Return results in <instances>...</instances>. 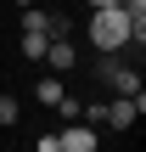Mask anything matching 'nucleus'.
<instances>
[{"instance_id":"nucleus-10","label":"nucleus","mask_w":146,"mask_h":152,"mask_svg":"<svg viewBox=\"0 0 146 152\" xmlns=\"http://www.w3.org/2000/svg\"><path fill=\"white\" fill-rule=\"evenodd\" d=\"M17 113H23L17 96H0V124H17Z\"/></svg>"},{"instance_id":"nucleus-2","label":"nucleus","mask_w":146,"mask_h":152,"mask_svg":"<svg viewBox=\"0 0 146 152\" xmlns=\"http://www.w3.org/2000/svg\"><path fill=\"white\" fill-rule=\"evenodd\" d=\"M141 113H146V90H141V96H118V102H107V107H101V118H107L113 130H129Z\"/></svg>"},{"instance_id":"nucleus-6","label":"nucleus","mask_w":146,"mask_h":152,"mask_svg":"<svg viewBox=\"0 0 146 152\" xmlns=\"http://www.w3.org/2000/svg\"><path fill=\"white\" fill-rule=\"evenodd\" d=\"M73 34V17H62V11H45V39H68Z\"/></svg>"},{"instance_id":"nucleus-5","label":"nucleus","mask_w":146,"mask_h":152,"mask_svg":"<svg viewBox=\"0 0 146 152\" xmlns=\"http://www.w3.org/2000/svg\"><path fill=\"white\" fill-rule=\"evenodd\" d=\"M45 62H51L56 73H68V68H73V39H51V45H45Z\"/></svg>"},{"instance_id":"nucleus-1","label":"nucleus","mask_w":146,"mask_h":152,"mask_svg":"<svg viewBox=\"0 0 146 152\" xmlns=\"http://www.w3.org/2000/svg\"><path fill=\"white\" fill-rule=\"evenodd\" d=\"M90 45L96 51H124L129 45V11L124 6H90Z\"/></svg>"},{"instance_id":"nucleus-11","label":"nucleus","mask_w":146,"mask_h":152,"mask_svg":"<svg viewBox=\"0 0 146 152\" xmlns=\"http://www.w3.org/2000/svg\"><path fill=\"white\" fill-rule=\"evenodd\" d=\"M34 152H62V141H56V135H39V141H34Z\"/></svg>"},{"instance_id":"nucleus-4","label":"nucleus","mask_w":146,"mask_h":152,"mask_svg":"<svg viewBox=\"0 0 146 152\" xmlns=\"http://www.w3.org/2000/svg\"><path fill=\"white\" fill-rule=\"evenodd\" d=\"M101 79H107L118 96H141V73H135V68H124V62H101Z\"/></svg>"},{"instance_id":"nucleus-8","label":"nucleus","mask_w":146,"mask_h":152,"mask_svg":"<svg viewBox=\"0 0 146 152\" xmlns=\"http://www.w3.org/2000/svg\"><path fill=\"white\" fill-rule=\"evenodd\" d=\"M45 45H51L45 34H23V56L28 62H45Z\"/></svg>"},{"instance_id":"nucleus-9","label":"nucleus","mask_w":146,"mask_h":152,"mask_svg":"<svg viewBox=\"0 0 146 152\" xmlns=\"http://www.w3.org/2000/svg\"><path fill=\"white\" fill-rule=\"evenodd\" d=\"M23 34H45V11L39 6H23Z\"/></svg>"},{"instance_id":"nucleus-3","label":"nucleus","mask_w":146,"mask_h":152,"mask_svg":"<svg viewBox=\"0 0 146 152\" xmlns=\"http://www.w3.org/2000/svg\"><path fill=\"white\" fill-rule=\"evenodd\" d=\"M56 141H62V152H96V130H90L84 118H68V124L56 130Z\"/></svg>"},{"instance_id":"nucleus-13","label":"nucleus","mask_w":146,"mask_h":152,"mask_svg":"<svg viewBox=\"0 0 146 152\" xmlns=\"http://www.w3.org/2000/svg\"><path fill=\"white\" fill-rule=\"evenodd\" d=\"M17 6H34V0H17Z\"/></svg>"},{"instance_id":"nucleus-7","label":"nucleus","mask_w":146,"mask_h":152,"mask_svg":"<svg viewBox=\"0 0 146 152\" xmlns=\"http://www.w3.org/2000/svg\"><path fill=\"white\" fill-rule=\"evenodd\" d=\"M34 96H39V107H56L68 90H62V79H39V90H34Z\"/></svg>"},{"instance_id":"nucleus-12","label":"nucleus","mask_w":146,"mask_h":152,"mask_svg":"<svg viewBox=\"0 0 146 152\" xmlns=\"http://www.w3.org/2000/svg\"><path fill=\"white\" fill-rule=\"evenodd\" d=\"M84 6H118V0H84Z\"/></svg>"}]
</instances>
